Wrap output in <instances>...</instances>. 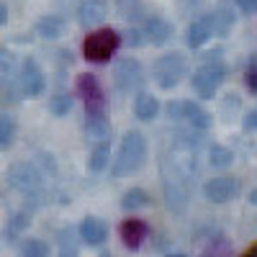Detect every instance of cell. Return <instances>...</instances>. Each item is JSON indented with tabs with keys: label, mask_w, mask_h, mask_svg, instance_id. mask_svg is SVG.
<instances>
[{
	"label": "cell",
	"mask_w": 257,
	"mask_h": 257,
	"mask_svg": "<svg viewBox=\"0 0 257 257\" xmlns=\"http://www.w3.org/2000/svg\"><path fill=\"white\" fill-rule=\"evenodd\" d=\"M149 160V142L139 128H128L118 139V149L113 152V162H111V178L121 180V178H134L137 173H142L144 165Z\"/></svg>",
	"instance_id": "6da1fadb"
},
{
	"label": "cell",
	"mask_w": 257,
	"mask_h": 257,
	"mask_svg": "<svg viewBox=\"0 0 257 257\" xmlns=\"http://www.w3.org/2000/svg\"><path fill=\"white\" fill-rule=\"evenodd\" d=\"M123 47L121 31L113 26H100L88 31V36L82 39V59L88 64H108Z\"/></svg>",
	"instance_id": "7a4b0ae2"
},
{
	"label": "cell",
	"mask_w": 257,
	"mask_h": 257,
	"mask_svg": "<svg viewBox=\"0 0 257 257\" xmlns=\"http://www.w3.org/2000/svg\"><path fill=\"white\" fill-rule=\"evenodd\" d=\"M185 77H190V64H188L185 52L180 49L162 52L152 62V80L160 90H175Z\"/></svg>",
	"instance_id": "3957f363"
},
{
	"label": "cell",
	"mask_w": 257,
	"mask_h": 257,
	"mask_svg": "<svg viewBox=\"0 0 257 257\" xmlns=\"http://www.w3.org/2000/svg\"><path fill=\"white\" fill-rule=\"evenodd\" d=\"M6 183L8 188H13L16 193L26 196L29 201H36V196L47 190V175L36 162H13L8 170H6Z\"/></svg>",
	"instance_id": "277c9868"
},
{
	"label": "cell",
	"mask_w": 257,
	"mask_h": 257,
	"mask_svg": "<svg viewBox=\"0 0 257 257\" xmlns=\"http://www.w3.org/2000/svg\"><path fill=\"white\" fill-rule=\"evenodd\" d=\"M190 90L198 100H213L219 95L221 85L226 80V64L221 59H203L196 70L190 72Z\"/></svg>",
	"instance_id": "5b68a950"
},
{
	"label": "cell",
	"mask_w": 257,
	"mask_h": 257,
	"mask_svg": "<svg viewBox=\"0 0 257 257\" xmlns=\"http://www.w3.org/2000/svg\"><path fill=\"white\" fill-rule=\"evenodd\" d=\"M165 116L175 123H185L193 134H206L208 128L213 126V118L206 108H201V103L190 100V98H180V100H170L165 103Z\"/></svg>",
	"instance_id": "8992f818"
},
{
	"label": "cell",
	"mask_w": 257,
	"mask_h": 257,
	"mask_svg": "<svg viewBox=\"0 0 257 257\" xmlns=\"http://www.w3.org/2000/svg\"><path fill=\"white\" fill-rule=\"evenodd\" d=\"M75 98L82 103L85 116H95V113H108V98L98 80V75L93 72H80L75 77Z\"/></svg>",
	"instance_id": "52a82bcc"
},
{
	"label": "cell",
	"mask_w": 257,
	"mask_h": 257,
	"mask_svg": "<svg viewBox=\"0 0 257 257\" xmlns=\"http://www.w3.org/2000/svg\"><path fill=\"white\" fill-rule=\"evenodd\" d=\"M111 80L118 95H137L144 85V70L137 57H118L111 67Z\"/></svg>",
	"instance_id": "ba28073f"
},
{
	"label": "cell",
	"mask_w": 257,
	"mask_h": 257,
	"mask_svg": "<svg viewBox=\"0 0 257 257\" xmlns=\"http://www.w3.org/2000/svg\"><path fill=\"white\" fill-rule=\"evenodd\" d=\"M16 82H18V90L24 95V100H36L47 93V72L41 70V64L34 57H26L21 62Z\"/></svg>",
	"instance_id": "9c48e42d"
},
{
	"label": "cell",
	"mask_w": 257,
	"mask_h": 257,
	"mask_svg": "<svg viewBox=\"0 0 257 257\" xmlns=\"http://www.w3.org/2000/svg\"><path fill=\"white\" fill-rule=\"evenodd\" d=\"M201 193H203V198L208 203L224 206V203H231L234 198L239 196V183H237V178H231V175H213V178H208L201 185Z\"/></svg>",
	"instance_id": "30bf717a"
},
{
	"label": "cell",
	"mask_w": 257,
	"mask_h": 257,
	"mask_svg": "<svg viewBox=\"0 0 257 257\" xmlns=\"http://www.w3.org/2000/svg\"><path fill=\"white\" fill-rule=\"evenodd\" d=\"M142 31H144V39H147L149 47H165V44H170V39L175 36L173 21L160 16V13H149L142 21Z\"/></svg>",
	"instance_id": "8fae6325"
},
{
	"label": "cell",
	"mask_w": 257,
	"mask_h": 257,
	"mask_svg": "<svg viewBox=\"0 0 257 257\" xmlns=\"http://www.w3.org/2000/svg\"><path fill=\"white\" fill-rule=\"evenodd\" d=\"M108 0H77V8H75V16H77V24L82 29H100L105 26V18H108Z\"/></svg>",
	"instance_id": "7c38bea8"
},
{
	"label": "cell",
	"mask_w": 257,
	"mask_h": 257,
	"mask_svg": "<svg viewBox=\"0 0 257 257\" xmlns=\"http://www.w3.org/2000/svg\"><path fill=\"white\" fill-rule=\"evenodd\" d=\"M118 239L121 244L128 249V252H137L147 244L149 239V224L139 216H126L121 224H118Z\"/></svg>",
	"instance_id": "4fadbf2b"
},
{
	"label": "cell",
	"mask_w": 257,
	"mask_h": 257,
	"mask_svg": "<svg viewBox=\"0 0 257 257\" xmlns=\"http://www.w3.org/2000/svg\"><path fill=\"white\" fill-rule=\"evenodd\" d=\"M211 39H216L213 34V24H211V13L206 11L203 16H198L196 21H190L185 29V47L190 52H201Z\"/></svg>",
	"instance_id": "5bb4252c"
},
{
	"label": "cell",
	"mask_w": 257,
	"mask_h": 257,
	"mask_svg": "<svg viewBox=\"0 0 257 257\" xmlns=\"http://www.w3.org/2000/svg\"><path fill=\"white\" fill-rule=\"evenodd\" d=\"M77 231H80V242L88 244V247H103L111 237L108 224L100 216H93V213H88V216L77 224Z\"/></svg>",
	"instance_id": "9a60e30c"
},
{
	"label": "cell",
	"mask_w": 257,
	"mask_h": 257,
	"mask_svg": "<svg viewBox=\"0 0 257 257\" xmlns=\"http://www.w3.org/2000/svg\"><path fill=\"white\" fill-rule=\"evenodd\" d=\"M162 108H165V105L160 103V98H157L155 93L142 90V93H137V95H134V103H132V116H134L139 123H152V121L162 113Z\"/></svg>",
	"instance_id": "2e32d148"
},
{
	"label": "cell",
	"mask_w": 257,
	"mask_h": 257,
	"mask_svg": "<svg viewBox=\"0 0 257 257\" xmlns=\"http://www.w3.org/2000/svg\"><path fill=\"white\" fill-rule=\"evenodd\" d=\"M34 34L47 39V41H57L62 39L64 34H67V18H64L62 13H44L36 18L34 24Z\"/></svg>",
	"instance_id": "e0dca14e"
},
{
	"label": "cell",
	"mask_w": 257,
	"mask_h": 257,
	"mask_svg": "<svg viewBox=\"0 0 257 257\" xmlns=\"http://www.w3.org/2000/svg\"><path fill=\"white\" fill-rule=\"evenodd\" d=\"M111 162H113V144H111V139L93 142L90 155H88V173L90 175H100V173H105V170H111Z\"/></svg>",
	"instance_id": "ac0fdd59"
},
{
	"label": "cell",
	"mask_w": 257,
	"mask_h": 257,
	"mask_svg": "<svg viewBox=\"0 0 257 257\" xmlns=\"http://www.w3.org/2000/svg\"><path fill=\"white\" fill-rule=\"evenodd\" d=\"M211 13V24H213V34L216 39H226L234 34V26H237V11L229 6H216Z\"/></svg>",
	"instance_id": "d6986e66"
},
{
	"label": "cell",
	"mask_w": 257,
	"mask_h": 257,
	"mask_svg": "<svg viewBox=\"0 0 257 257\" xmlns=\"http://www.w3.org/2000/svg\"><path fill=\"white\" fill-rule=\"evenodd\" d=\"M85 137L90 142H103V139H111V118L108 113H95V116H85Z\"/></svg>",
	"instance_id": "ffe728a7"
},
{
	"label": "cell",
	"mask_w": 257,
	"mask_h": 257,
	"mask_svg": "<svg viewBox=\"0 0 257 257\" xmlns=\"http://www.w3.org/2000/svg\"><path fill=\"white\" fill-rule=\"evenodd\" d=\"M36 206V201H29V206H24L21 211H16L13 216L8 219V224H6V239L11 242L13 237H18V234H24L29 226H31V221H34V208Z\"/></svg>",
	"instance_id": "44dd1931"
},
{
	"label": "cell",
	"mask_w": 257,
	"mask_h": 257,
	"mask_svg": "<svg viewBox=\"0 0 257 257\" xmlns=\"http://www.w3.org/2000/svg\"><path fill=\"white\" fill-rule=\"evenodd\" d=\"M80 231L77 226H64L57 231V257H80Z\"/></svg>",
	"instance_id": "7402d4cb"
},
{
	"label": "cell",
	"mask_w": 257,
	"mask_h": 257,
	"mask_svg": "<svg viewBox=\"0 0 257 257\" xmlns=\"http://www.w3.org/2000/svg\"><path fill=\"white\" fill-rule=\"evenodd\" d=\"M149 203H152V196H149V190H144V188H128V190L121 193V198H118V206H121V211H126V213L142 211V208H147Z\"/></svg>",
	"instance_id": "603a6c76"
},
{
	"label": "cell",
	"mask_w": 257,
	"mask_h": 257,
	"mask_svg": "<svg viewBox=\"0 0 257 257\" xmlns=\"http://www.w3.org/2000/svg\"><path fill=\"white\" fill-rule=\"evenodd\" d=\"M116 6H118V16L128 26H142V21L149 16L144 11V3H139V0H116Z\"/></svg>",
	"instance_id": "cb8c5ba5"
},
{
	"label": "cell",
	"mask_w": 257,
	"mask_h": 257,
	"mask_svg": "<svg viewBox=\"0 0 257 257\" xmlns=\"http://www.w3.org/2000/svg\"><path fill=\"white\" fill-rule=\"evenodd\" d=\"M49 116L54 118H64L70 116L72 108H75V93H67V90H57L52 98H49Z\"/></svg>",
	"instance_id": "d4e9b609"
},
{
	"label": "cell",
	"mask_w": 257,
	"mask_h": 257,
	"mask_svg": "<svg viewBox=\"0 0 257 257\" xmlns=\"http://www.w3.org/2000/svg\"><path fill=\"white\" fill-rule=\"evenodd\" d=\"M18 257H52V244L41 237H29L18 244Z\"/></svg>",
	"instance_id": "484cf974"
},
{
	"label": "cell",
	"mask_w": 257,
	"mask_h": 257,
	"mask_svg": "<svg viewBox=\"0 0 257 257\" xmlns=\"http://www.w3.org/2000/svg\"><path fill=\"white\" fill-rule=\"evenodd\" d=\"M16 139H18V121L11 113H3V118H0V147H3V152H8L16 144Z\"/></svg>",
	"instance_id": "4316f807"
},
{
	"label": "cell",
	"mask_w": 257,
	"mask_h": 257,
	"mask_svg": "<svg viewBox=\"0 0 257 257\" xmlns=\"http://www.w3.org/2000/svg\"><path fill=\"white\" fill-rule=\"evenodd\" d=\"M208 165L213 170H229L234 165V152L229 147H224V144H213L208 149Z\"/></svg>",
	"instance_id": "83f0119b"
},
{
	"label": "cell",
	"mask_w": 257,
	"mask_h": 257,
	"mask_svg": "<svg viewBox=\"0 0 257 257\" xmlns=\"http://www.w3.org/2000/svg\"><path fill=\"white\" fill-rule=\"evenodd\" d=\"M121 39H123V47H128V49H142V47H147V39H144L142 26H126V29L121 31Z\"/></svg>",
	"instance_id": "f1b7e54d"
},
{
	"label": "cell",
	"mask_w": 257,
	"mask_h": 257,
	"mask_svg": "<svg viewBox=\"0 0 257 257\" xmlns=\"http://www.w3.org/2000/svg\"><path fill=\"white\" fill-rule=\"evenodd\" d=\"M244 88L249 95H257V54L249 57L247 67H244Z\"/></svg>",
	"instance_id": "f546056e"
},
{
	"label": "cell",
	"mask_w": 257,
	"mask_h": 257,
	"mask_svg": "<svg viewBox=\"0 0 257 257\" xmlns=\"http://www.w3.org/2000/svg\"><path fill=\"white\" fill-rule=\"evenodd\" d=\"M34 162L44 170V175H57V160L49 155V152H36V157H34Z\"/></svg>",
	"instance_id": "4dcf8cb0"
},
{
	"label": "cell",
	"mask_w": 257,
	"mask_h": 257,
	"mask_svg": "<svg viewBox=\"0 0 257 257\" xmlns=\"http://www.w3.org/2000/svg\"><path fill=\"white\" fill-rule=\"evenodd\" d=\"M231 6L242 16H257V0H231Z\"/></svg>",
	"instance_id": "1f68e13d"
},
{
	"label": "cell",
	"mask_w": 257,
	"mask_h": 257,
	"mask_svg": "<svg viewBox=\"0 0 257 257\" xmlns=\"http://www.w3.org/2000/svg\"><path fill=\"white\" fill-rule=\"evenodd\" d=\"M0 59H3V77H11V72L16 70V54L6 47L3 54H0Z\"/></svg>",
	"instance_id": "d6a6232c"
},
{
	"label": "cell",
	"mask_w": 257,
	"mask_h": 257,
	"mask_svg": "<svg viewBox=\"0 0 257 257\" xmlns=\"http://www.w3.org/2000/svg\"><path fill=\"white\" fill-rule=\"evenodd\" d=\"M242 126L247 128V132H257V105L242 116Z\"/></svg>",
	"instance_id": "836d02e7"
},
{
	"label": "cell",
	"mask_w": 257,
	"mask_h": 257,
	"mask_svg": "<svg viewBox=\"0 0 257 257\" xmlns=\"http://www.w3.org/2000/svg\"><path fill=\"white\" fill-rule=\"evenodd\" d=\"M0 24L8 26V3H3V8H0Z\"/></svg>",
	"instance_id": "e575fe53"
},
{
	"label": "cell",
	"mask_w": 257,
	"mask_h": 257,
	"mask_svg": "<svg viewBox=\"0 0 257 257\" xmlns=\"http://www.w3.org/2000/svg\"><path fill=\"white\" fill-rule=\"evenodd\" d=\"M247 201H249L252 206H257V185H254V188H252V190L247 193Z\"/></svg>",
	"instance_id": "d590c367"
},
{
	"label": "cell",
	"mask_w": 257,
	"mask_h": 257,
	"mask_svg": "<svg viewBox=\"0 0 257 257\" xmlns=\"http://www.w3.org/2000/svg\"><path fill=\"white\" fill-rule=\"evenodd\" d=\"M162 257H190L188 252H165Z\"/></svg>",
	"instance_id": "8d00e7d4"
},
{
	"label": "cell",
	"mask_w": 257,
	"mask_h": 257,
	"mask_svg": "<svg viewBox=\"0 0 257 257\" xmlns=\"http://www.w3.org/2000/svg\"><path fill=\"white\" fill-rule=\"evenodd\" d=\"M98 257H113V254H111L108 249H103V252H98Z\"/></svg>",
	"instance_id": "74e56055"
}]
</instances>
